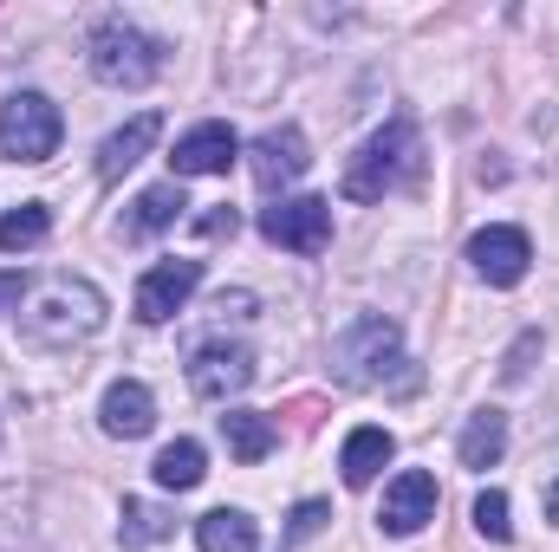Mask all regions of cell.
Masks as SVG:
<instances>
[{"mask_svg":"<svg viewBox=\"0 0 559 552\" xmlns=\"http://www.w3.org/2000/svg\"><path fill=\"white\" fill-rule=\"evenodd\" d=\"M332 377L352 391H417V364L404 351V325L384 312H358L338 338H332Z\"/></svg>","mask_w":559,"mask_h":552,"instance_id":"1","label":"cell"},{"mask_svg":"<svg viewBox=\"0 0 559 552\" xmlns=\"http://www.w3.org/2000/svg\"><path fill=\"white\" fill-rule=\"evenodd\" d=\"M105 325V292L79 274H52L39 286H26V312H20V332L33 345H79Z\"/></svg>","mask_w":559,"mask_h":552,"instance_id":"2","label":"cell"},{"mask_svg":"<svg viewBox=\"0 0 559 552\" xmlns=\"http://www.w3.org/2000/svg\"><path fill=\"white\" fill-rule=\"evenodd\" d=\"M417 176H423V131L411 118H391L384 131H371V137L358 143V156L345 163V195L352 202H384V195H397Z\"/></svg>","mask_w":559,"mask_h":552,"instance_id":"3","label":"cell"},{"mask_svg":"<svg viewBox=\"0 0 559 552\" xmlns=\"http://www.w3.org/2000/svg\"><path fill=\"white\" fill-rule=\"evenodd\" d=\"M85 52H92V72L105 85H118V92H138V85H150L163 72V39L131 26V20H98Z\"/></svg>","mask_w":559,"mask_h":552,"instance_id":"4","label":"cell"},{"mask_svg":"<svg viewBox=\"0 0 559 552\" xmlns=\"http://www.w3.org/2000/svg\"><path fill=\"white\" fill-rule=\"evenodd\" d=\"M66 137V118L46 92H13L0 105V163H46Z\"/></svg>","mask_w":559,"mask_h":552,"instance_id":"5","label":"cell"},{"mask_svg":"<svg viewBox=\"0 0 559 552\" xmlns=\"http://www.w3.org/2000/svg\"><path fill=\"white\" fill-rule=\"evenodd\" d=\"M261 235L286 254H325L332 248V202L325 195H286L261 215Z\"/></svg>","mask_w":559,"mask_h":552,"instance_id":"6","label":"cell"},{"mask_svg":"<svg viewBox=\"0 0 559 552\" xmlns=\"http://www.w3.org/2000/svg\"><path fill=\"white\" fill-rule=\"evenodd\" d=\"M468 267L488 279V286H521L527 267H534V241H527V228L495 221V228L468 235Z\"/></svg>","mask_w":559,"mask_h":552,"instance_id":"7","label":"cell"},{"mask_svg":"<svg viewBox=\"0 0 559 552\" xmlns=\"http://www.w3.org/2000/svg\"><path fill=\"white\" fill-rule=\"evenodd\" d=\"M436 507H442V488H436V475H423V468H404V475L384 488L378 527H384L391 540H411V533H423V527L436 520Z\"/></svg>","mask_w":559,"mask_h":552,"instance_id":"8","label":"cell"},{"mask_svg":"<svg viewBox=\"0 0 559 552\" xmlns=\"http://www.w3.org/2000/svg\"><path fill=\"white\" fill-rule=\"evenodd\" d=\"M254 384V351L248 345H195L189 358V391L202 404H228L235 391Z\"/></svg>","mask_w":559,"mask_h":552,"instance_id":"9","label":"cell"},{"mask_svg":"<svg viewBox=\"0 0 559 552\" xmlns=\"http://www.w3.org/2000/svg\"><path fill=\"white\" fill-rule=\"evenodd\" d=\"M195 286H202V261H156V267L138 279V319L143 325H169V319L189 305Z\"/></svg>","mask_w":559,"mask_h":552,"instance_id":"10","label":"cell"},{"mask_svg":"<svg viewBox=\"0 0 559 552\" xmlns=\"http://www.w3.org/2000/svg\"><path fill=\"white\" fill-rule=\"evenodd\" d=\"M248 163H254V182L274 195L286 182H299L306 176V137H299V124H280V131H261V137L248 143Z\"/></svg>","mask_w":559,"mask_h":552,"instance_id":"11","label":"cell"},{"mask_svg":"<svg viewBox=\"0 0 559 552\" xmlns=\"http://www.w3.org/2000/svg\"><path fill=\"white\" fill-rule=\"evenodd\" d=\"M235 156H241V137H235L228 124H195V131L176 137L169 169H176V176H228Z\"/></svg>","mask_w":559,"mask_h":552,"instance_id":"12","label":"cell"},{"mask_svg":"<svg viewBox=\"0 0 559 552\" xmlns=\"http://www.w3.org/2000/svg\"><path fill=\"white\" fill-rule=\"evenodd\" d=\"M98 422H105V435L138 442V435H150V422H156V397L143 391L138 377H118L105 391V404H98Z\"/></svg>","mask_w":559,"mask_h":552,"instance_id":"13","label":"cell"},{"mask_svg":"<svg viewBox=\"0 0 559 552\" xmlns=\"http://www.w3.org/2000/svg\"><path fill=\"white\" fill-rule=\"evenodd\" d=\"M163 137V118L156 111H138L124 131H111V137L98 143V182H124V169H138L143 149Z\"/></svg>","mask_w":559,"mask_h":552,"instance_id":"14","label":"cell"},{"mask_svg":"<svg viewBox=\"0 0 559 552\" xmlns=\"http://www.w3.org/2000/svg\"><path fill=\"white\" fill-rule=\"evenodd\" d=\"M391 455H397V435H391V429H378V422L352 429L345 448H338V475H345V488H371L378 468H384Z\"/></svg>","mask_w":559,"mask_h":552,"instance_id":"15","label":"cell"},{"mask_svg":"<svg viewBox=\"0 0 559 552\" xmlns=\"http://www.w3.org/2000/svg\"><path fill=\"white\" fill-rule=\"evenodd\" d=\"M222 442H228V455L235 461H267L274 455V442H280V429H274V416H261V410H228L222 416Z\"/></svg>","mask_w":559,"mask_h":552,"instance_id":"16","label":"cell"},{"mask_svg":"<svg viewBox=\"0 0 559 552\" xmlns=\"http://www.w3.org/2000/svg\"><path fill=\"white\" fill-rule=\"evenodd\" d=\"M195 547L202 552H261V533H254V520L241 507H215V514L195 520Z\"/></svg>","mask_w":559,"mask_h":552,"instance_id":"17","label":"cell"},{"mask_svg":"<svg viewBox=\"0 0 559 552\" xmlns=\"http://www.w3.org/2000/svg\"><path fill=\"white\" fill-rule=\"evenodd\" d=\"M150 475H156V488H169V494H189L202 475H209V455H202V442H189V435H176L169 448H156V461H150Z\"/></svg>","mask_w":559,"mask_h":552,"instance_id":"18","label":"cell"},{"mask_svg":"<svg viewBox=\"0 0 559 552\" xmlns=\"http://www.w3.org/2000/svg\"><path fill=\"white\" fill-rule=\"evenodd\" d=\"M501 448H508V416L501 410H475L468 416V429H462V468L488 475V468L501 461Z\"/></svg>","mask_w":559,"mask_h":552,"instance_id":"19","label":"cell"},{"mask_svg":"<svg viewBox=\"0 0 559 552\" xmlns=\"http://www.w3.org/2000/svg\"><path fill=\"white\" fill-rule=\"evenodd\" d=\"M176 533V514L169 507H156V501H124V514H118V540L131 552H143V547H163Z\"/></svg>","mask_w":559,"mask_h":552,"instance_id":"20","label":"cell"},{"mask_svg":"<svg viewBox=\"0 0 559 552\" xmlns=\"http://www.w3.org/2000/svg\"><path fill=\"white\" fill-rule=\"evenodd\" d=\"M182 182H156V189H143L138 202H131V235H163V228H176L182 221Z\"/></svg>","mask_w":559,"mask_h":552,"instance_id":"21","label":"cell"},{"mask_svg":"<svg viewBox=\"0 0 559 552\" xmlns=\"http://www.w3.org/2000/svg\"><path fill=\"white\" fill-rule=\"evenodd\" d=\"M46 228H52V208H46V202H20V208L0 215V248H7V254H26V248L46 241Z\"/></svg>","mask_w":559,"mask_h":552,"instance_id":"22","label":"cell"},{"mask_svg":"<svg viewBox=\"0 0 559 552\" xmlns=\"http://www.w3.org/2000/svg\"><path fill=\"white\" fill-rule=\"evenodd\" d=\"M475 533H481V540H495V547H508V540H514V520H508V494H501V488H488V494L475 501Z\"/></svg>","mask_w":559,"mask_h":552,"instance_id":"23","label":"cell"},{"mask_svg":"<svg viewBox=\"0 0 559 552\" xmlns=\"http://www.w3.org/2000/svg\"><path fill=\"white\" fill-rule=\"evenodd\" d=\"M325 520H332V507H325V501H299V507H293V520H286V533H293V540H306V533H319Z\"/></svg>","mask_w":559,"mask_h":552,"instance_id":"24","label":"cell"},{"mask_svg":"<svg viewBox=\"0 0 559 552\" xmlns=\"http://www.w3.org/2000/svg\"><path fill=\"white\" fill-rule=\"evenodd\" d=\"M20 305H26V274H20V267H7V274H0V319H7V312H20Z\"/></svg>","mask_w":559,"mask_h":552,"instance_id":"25","label":"cell"},{"mask_svg":"<svg viewBox=\"0 0 559 552\" xmlns=\"http://www.w3.org/2000/svg\"><path fill=\"white\" fill-rule=\"evenodd\" d=\"M202 235H235V208H215V215H202Z\"/></svg>","mask_w":559,"mask_h":552,"instance_id":"26","label":"cell"},{"mask_svg":"<svg viewBox=\"0 0 559 552\" xmlns=\"http://www.w3.org/2000/svg\"><path fill=\"white\" fill-rule=\"evenodd\" d=\"M547 520H554V527H559V481H554V488H547Z\"/></svg>","mask_w":559,"mask_h":552,"instance_id":"27","label":"cell"}]
</instances>
